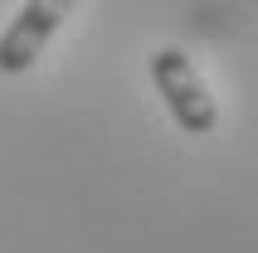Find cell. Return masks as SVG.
<instances>
[{
	"label": "cell",
	"mask_w": 258,
	"mask_h": 253,
	"mask_svg": "<svg viewBox=\"0 0 258 253\" xmlns=\"http://www.w3.org/2000/svg\"><path fill=\"white\" fill-rule=\"evenodd\" d=\"M151 83H156V93L166 98V112L175 117V126H180L185 137H210L219 126V107H215V98H210L205 78L195 73L190 54H180V49H156V54H151Z\"/></svg>",
	"instance_id": "obj_1"
},
{
	"label": "cell",
	"mask_w": 258,
	"mask_h": 253,
	"mask_svg": "<svg viewBox=\"0 0 258 253\" xmlns=\"http://www.w3.org/2000/svg\"><path fill=\"white\" fill-rule=\"evenodd\" d=\"M73 0H25L5 34H0V73H29L34 58L44 54V44L58 34V25L69 20Z\"/></svg>",
	"instance_id": "obj_2"
}]
</instances>
